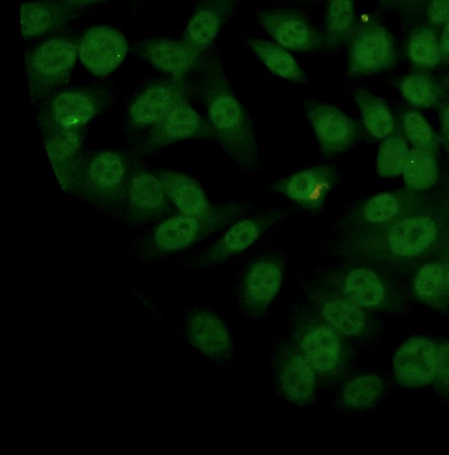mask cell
<instances>
[{
    "instance_id": "6da1fadb",
    "label": "cell",
    "mask_w": 449,
    "mask_h": 455,
    "mask_svg": "<svg viewBox=\"0 0 449 455\" xmlns=\"http://www.w3.org/2000/svg\"><path fill=\"white\" fill-rule=\"evenodd\" d=\"M200 86L214 137L241 168L256 172L260 158L251 121L217 58L206 61Z\"/></svg>"
},
{
    "instance_id": "7a4b0ae2",
    "label": "cell",
    "mask_w": 449,
    "mask_h": 455,
    "mask_svg": "<svg viewBox=\"0 0 449 455\" xmlns=\"http://www.w3.org/2000/svg\"><path fill=\"white\" fill-rule=\"evenodd\" d=\"M79 57V42L59 35L35 45L27 54L26 71L30 99L35 103L66 84Z\"/></svg>"
},
{
    "instance_id": "3957f363",
    "label": "cell",
    "mask_w": 449,
    "mask_h": 455,
    "mask_svg": "<svg viewBox=\"0 0 449 455\" xmlns=\"http://www.w3.org/2000/svg\"><path fill=\"white\" fill-rule=\"evenodd\" d=\"M132 165L119 150L104 149L86 156L75 195L100 208L122 206Z\"/></svg>"
},
{
    "instance_id": "277c9868",
    "label": "cell",
    "mask_w": 449,
    "mask_h": 455,
    "mask_svg": "<svg viewBox=\"0 0 449 455\" xmlns=\"http://www.w3.org/2000/svg\"><path fill=\"white\" fill-rule=\"evenodd\" d=\"M246 206L240 203L218 204L206 217L178 213L162 220L147 236L146 245L153 252L170 253L190 247L209 235L234 222Z\"/></svg>"
},
{
    "instance_id": "5b68a950",
    "label": "cell",
    "mask_w": 449,
    "mask_h": 455,
    "mask_svg": "<svg viewBox=\"0 0 449 455\" xmlns=\"http://www.w3.org/2000/svg\"><path fill=\"white\" fill-rule=\"evenodd\" d=\"M109 102L110 94L101 86H75L58 91L48 96L38 111L41 133L84 130Z\"/></svg>"
},
{
    "instance_id": "8992f818",
    "label": "cell",
    "mask_w": 449,
    "mask_h": 455,
    "mask_svg": "<svg viewBox=\"0 0 449 455\" xmlns=\"http://www.w3.org/2000/svg\"><path fill=\"white\" fill-rule=\"evenodd\" d=\"M208 137H214L209 124L184 99L148 130L136 152L147 155L177 141Z\"/></svg>"
},
{
    "instance_id": "52a82bcc",
    "label": "cell",
    "mask_w": 449,
    "mask_h": 455,
    "mask_svg": "<svg viewBox=\"0 0 449 455\" xmlns=\"http://www.w3.org/2000/svg\"><path fill=\"white\" fill-rule=\"evenodd\" d=\"M182 78L159 80L149 84L131 100L127 110V130L131 134L149 130L177 102L187 99Z\"/></svg>"
},
{
    "instance_id": "ba28073f",
    "label": "cell",
    "mask_w": 449,
    "mask_h": 455,
    "mask_svg": "<svg viewBox=\"0 0 449 455\" xmlns=\"http://www.w3.org/2000/svg\"><path fill=\"white\" fill-rule=\"evenodd\" d=\"M169 204L158 173L133 164L122 206L127 221L135 225L152 221L167 212Z\"/></svg>"
},
{
    "instance_id": "9c48e42d",
    "label": "cell",
    "mask_w": 449,
    "mask_h": 455,
    "mask_svg": "<svg viewBox=\"0 0 449 455\" xmlns=\"http://www.w3.org/2000/svg\"><path fill=\"white\" fill-rule=\"evenodd\" d=\"M125 36L111 26L89 28L79 41V58L93 76L103 77L115 71L126 58Z\"/></svg>"
},
{
    "instance_id": "30bf717a",
    "label": "cell",
    "mask_w": 449,
    "mask_h": 455,
    "mask_svg": "<svg viewBox=\"0 0 449 455\" xmlns=\"http://www.w3.org/2000/svg\"><path fill=\"white\" fill-rule=\"evenodd\" d=\"M258 21L264 30L284 48L303 52L317 50L325 44L324 37L300 12L288 8L257 12Z\"/></svg>"
},
{
    "instance_id": "8fae6325",
    "label": "cell",
    "mask_w": 449,
    "mask_h": 455,
    "mask_svg": "<svg viewBox=\"0 0 449 455\" xmlns=\"http://www.w3.org/2000/svg\"><path fill=\"white\" fill-rule=\"evenodd\" d=\"M83 132L52 131L42 133L47 156L59 186L64 191L74 195L87 156L83 153Z\"/></svg>"
},
{
    "instance_id": "7c38bea8",
    "label": "cell",
    "mask_w": 449,
    "mask_h": 455,
    "mask_svg": "<svg viewBox=\"0 0 449 455\" xmlns=\"http://www.w3.org/2000/svg\"><path fill=\"white\" fill-rule=\"evenodd\" d=\"M338 181L335 167L318 164L277 180L272 189L291 199L303 209L316 212Z\"/></svg>"
},
{
    "instance_id": "4fadbf2b",
    "label": "cell",
    "mask_w": 449,
    "mask_h": 455,
    "mask_svg": "<svg viewBox=\"0 0 449 455\" xmlns=\"http://www.w3.org/2000/svg\"><path fill=\"white\" fill-rule=\"evenodd\" d=\"M305 115L325 156H335L353 143L357 128L354 121L335 106L308 100Z\"/></svg>"
},
{
    "instance_id": "5bb4252c",
    "label": "cell",
    "mask_w": 449,
    "mask_h": 455,
    "mask_svg": "<svg viewBox=\"0 0 449 455\" xmlns=\"http://www.w3.org/2000/svg\"><path fill=\"white\" fill-rule=\"evenodd\" d=\"M299 351L316 373L332 376L343 363V342L339 332L326 321H311L298 335Z\"/></svg>"
},
{
    "instance_id": "9a60e30c",
    "label": "cell",
    "mask_w": 449,
    "mask_h": 455,
    "mask_svg": "<svg viewBox=\"0 0 449 455\" xmlns=\"http://www.w3.org/2000/svg\"><path fill=\"white\" fill-rule=\"evenodd\" d=\"M283 216L281 209L264 212L233 223L201 257V265L221 263L251 246Z\"/></svg>"
},
{
    "instance_id": "2e32d148",
    "label": "cell",
    "mask_w": 449,
    "mask_h": 455,
    "mask_svg": "<svg viewBox=\"0 0 449 455\" xmlns=\"http://www.w3.org/2000/svg\"><path fill=\"white\" fill-rule=\"evenodd\" d=\"M283 277L280 259L267 255L248 267L242 283V296L247 310L253 315H262L278 293Z\"/></svg>"
},
{
    "instance_id": "e0dca14e",
    "label": "cell",
    "mask_w": 449,
    "mask_h": 455,
    "mask_svg": "<svg viewBox=\"0 0 449 455\" xmlns=\"http://www.w3.org/2000/svg\"><path fill=\"white\" fill-rule=\"evenodd\" d=\"M437 351L428 339L414 337L396 351L393 366L398 381L406 387H423L436 376Z\"/></svg>"
},
{
    "instance_id": "ac0fdd59",
    "label": "cell",
    "mask_w": 449,
    "mask_h": 455,
    "mask_svg": "<svg viewBox=\"0 0 449 455\" xmlns=\"http://www.w3.org/2000/svg\"><path fill=\"white\" fill-rule=\"evenodd\" d=\"M238 3L239 0H198L182 39L201 54L212 44Z\"/></svg>"
},
{
    "instance_id": "d6986e66",
    "label": "cell",
    "mask_w": 449,
    "mask_h": 455,
    "mask_svg": "<svg viewBox=\"0 0 449 455\" xmlns=\"http://www.w3.org/2000/svg\"><path fill=\"white\" fill-rule=\"evenodd\" d=\"M316 374L299 350L284 349L278 356L276 376L280 390L294 403L303 405L312 400Z\"/></svg>"
},
{
    "instance_id": "ffe728a7",
    "label": "cell",
    "mask_w": 449,
    "mask_h": 455,
    "mask_svg": "<svg viewBox=\"0 0 449 455\" xmlns=\"http://www.w3.org/2000/svg\"><path fill=\"white\" fill-rule=\"evenodd\" d=\"M390 44L381 28L367 25L351 37L349 49L348 71L352 76L378 71L390 61Z\"/></svg>"
},
{
    "instance_id": "44dd1931",
    "label": "cell",
    "mask_w": 449,
    "mask_h": 455,
    "mask_svg": "<svg viewBox=\"0 0 449 455\" xmlns=\"http://www.w3.org/2000/svg\"><path fill=\"white\" fill-rule=\"evenodd\" d=\"M138 52L154 68L173 78H183L201 55L183 39L165 37L143 42Z\"/></svg>"
},
{
    "instance_id": "7402d4cb",
    "label": "cell",
    "mask_w": 449,
    "mask_h": 455,
    "mask_svg": "<svg viewBox=\"0 0 449 455\" xmlns=\"http://www.w3.org/2000/svg\"><path fill=\"white\" fill-rule=\"evenodd\" d=\"M76 11L60 0H36L20 7V29L23 39L54 32L67 24Z\"/></svg>"
},
{
    "instance_id": "603a6c76",
    "label": "cell",
    "mask_w": 449,
    "mask_h": 455,
    "mask_svg": "<svg viewBox=\"0 0 449 455\" xmlns=\"http://www.w3.org/2000/svg\"><path fill=\"white\" fill-rule=\"evenodd\" d=\"M166 195L179 213L206 217L210 215L217 204H212L199 183L189 175L171 170L158 172Z\"/></svg>"
},
{
    "instance_id": "cb8c5ba5",
    "label": "cell",
    "mask_w": 449,
    "mask_h": 455,
    "mask_svg": "<svg viewBox=\"0 0 449 455\" xmlns=\"http://www.w3.org/2000/svg\"><path fill=\"white\" fill-rule=\"evenodd\" d=\"M189 331L192 344L204 355L221 362L230 355V333L217 315L207 312L194 314L190 320Z\"/></svg>"
},
{
    "instance_id": "d4e9b609",
    "label": "cell",
    "mask_w": 449,
    "mask_h": 455,
    "mask_svg": "<svg viewBox=\"0 0 449 455\" xmlns=\"http://www.w3.org/2000/svg\"><path fill=\"white\" fill-rule=\"evenodd\" d=\"M437 236L436 222L429 217L406 218L398 222L388 237L391 251L400 256L413 257L428 249Z\"/></svg>"
},
{
    "instance_id": "484cf974",
    "label": "cell",
    "mask_w": 449,
    "mask_h": 455,
    "mask_svg": "<svg viewBox=\"0 0 449 455\" xmlns=\"http://www.w3.org/2000/svg\"><path fill=\"white\" fill-rule=\"evenodd\" d=\"M247 42L271 73L293 83L305 82L304 71L288 49L277 43L256 37H250Z\"/></svg>"
},
{
    "instance_id": "4316f807",
    "label": "cell",
    "mask_w": 449,
    "mask_h": 455,
    "mask_svg": "<svg viewBox=\"0 0 449 455\" xmlns=\"http://www.w3.org/2000/svg\"><path fill=\"white\" fill-rule=\"evenodd\" d=\"M320 314L335 330L346 336L358 335L366 326L361 307L348 297L326 299L320 304Z\"/></svg>"
},
{
    "instance_id": "83f0119b",
    "label": "cell",
    "mask_w": 449,
    "mask_h": 455,
    "mask_svg": "<svg viewBox=\"0 0 449 455\" xmlns=\"http://www.w3.org/2000/svg\"><path fill=\"white\" fill-rule=\"evenodd\" d=\"M345 295L362 307H374L382 302L384 286L372 270L357 267L350 270L343 278Z\"/></svg>"
},
{
    "instance_id": "f1b7e54d",
    "label": "cell",
    "mask_w": 449,
    "mask_h": 455,
    "mask_svg": "<svg viewBox=\"0 0 449 455\" xmlns=\"http://www.w3.org/2000/svg\"><path fill=\"white\" fill-rule=\"evenodd\" d=\"M354 19L353 0H327L324 17V40L328 48L335 49L350 37Z\"/></svg>"
},
{
    "instance_id": "f546056e",
    "label": "cell",
    "mask_w": 449,
    "mask_h": 455,
    "mask_svg": "<svg viewBox=\"0 0 449 455\" xmlns=\"http://www.w3.org/2000/svg\"><path fill=\"white\" fill-rule=\"evenodd\" d=\"M353 98L360 109L367 132L377 139L387 137L393 130V120L385 104L362 90L355 91Z\"/></svg>"
},
{
    "instance_id": "4dcf8cb0",
    "label": "cell",
    "mask_w": 449,
    "mask_h": 455,
    "mask_svg": "<svg viewBox=\"0 0 449 455\" xmlns=\"http://www.w3.org/2000/svg\"><path fill=\"white\" fill-rule=\"evenodd\" d=\"M402 172L407 187L425 190L436 182L438 170L429 150L414 148L409 152Z\"/></svg>"
},
{
    "instance_id": "1f68e13d",
    "label": "cell",
    "mask_w": 449,
    "mask_h": 455,
    "mask_svg": "<svg viewBox=\"0 0 449 455\" xmlns=\"http://www.w3.org/2000/svg\"><path fill=\"white\" fill-rule=\"evenodd\" d=\"M382 389V381L377 376H358L344 387L343 404L349 409L368 407L379 397Z\"/></svg>"
},
{
    "instance_id": "d6a6232c",
    "label": "cell",
    "mask_w": 449,
    "mask_h": 455,
    "mask_svg": "<svg viewBox=\"0 0 449 455\" xmlns=\"http://www.w3.org/2000/svg\"><path fill=\"white\" fill-rule=\"evenodd\" d=\"M408 148L404 139L390 137L384 140L378 150L376 168L382 177H394L403 172L408 156Z\"/></svg>"
},
{
    "instance_id": "836d02e7",
    "label": "cell",
    "mask_w": 449,
    "mask_h": 455,
    "mask_svg": "<svg viewBox=\"0 0 449 455\" xmlns=\"http://www.w3.org/2000/svg\"><path fill=\"white\" fill-rule=\"evenodd\" d=\"M447 266L445 263L430 262L419 269L414 285L420 296L435 299L443 294L448 286Z\"/></svg>"
},
{
    "instance_id": "e575fe53",
    "label": "cell",
    "mask_w": 449,
    "mask_h": 455,
    "mask_svg": "<svg viewBox=\"0 0 449 455\" xmlns=\"http://www.w3.org/2000/svg\"><path fill=\"white\" fill-rule=\"evenodd\" d=\"M409 55L415 63L422 66L437 64L439 49L434 33L429 29H423L416 35L409 44Z\"/></svg>"
},
{
    "instance_id": "d590c367",
    "label": "cell",
    "mask_w": 449,
    "mask_h": 455,
    "mask_svg": "<svg viewBox=\"0 0 449 455\" xmlns=\"http://www.w3.org/2000/svg\"><path fill=\"white\" fill-rule=\"evenodd\" d=\"M404 96L418 107H429L437 98L434 85L420 76H409L400 84Z\"/></svg>"
},
{
    "instance_id": "8d00e7d4",
    "label": "cell",
    "mask_w": 449,
    "mask_h": 455,
    "mask_svg": "<svg viewBox=\"0 0 449 455\" xmlns=\"http://www.w3.org/2000/svg\"><path fill=\"white\" fill-rule=\"evenodd\" d=\"M397 199L390 194L383 193L373 196L363 207L364 220L370 223L385 221L398 212Z\"/></svg>"
},
{
    "instance_id": "74e56055",
    "label": "cell",
    "mask_w": 449,
    "mask_h": 455,
    "mask_svg": "<svg viewBox=\"0 0 449 455\" xmlns=\"http://www.w3.org/2000/svg\"><path fill=\"white\" fill-rule=\"evenodd\" d=\"M404 125L408 140L416 148L430 149L432 145V131L429 123L420 113L415 111L406 113Z\"/></svg>"
},
{
    "instance_id": "f35d334b",
    "label": "cell",
    "mask_w": 449,
    "mask_h": 455,
    "mask_svg": "<svg viewBox=\"0 0 449 455\" xmlns=\"http://www.w3.org/2000/svg\"><path fill=\"white\" fill-rule=\"evenodd\" d=\"M436 376L449 384V342L442 345L437 353Z\"/></svg>"
},
{
    "instance_id": "ab89813d",
    "label": "cell",
    "mask_w": 449,
    "mask_h": 455,
    "mask_svg": "<svg viewBox=\"0 0 449 455\" xmlns=\"http://www.w3.org/2000/svg\"><path fill=\"white\" fill-rule=\"evenodd\" d=\"M429 14L432 22H444L449 16V0H433L429 8Z\"/></svg>"
},
{
    "instance_id": "60d3db41",
    "label": "cell",
    "mask_w": 449,
    "mask_h": 455,
    "mask_svg": "<svg viewBox=\"0 0 449 455\" xmlns=\"http://www.w3.org/2000/svg\"><path fill=\"white\" fill-rule=\"evenodd\" d=\"M74 10L86 8L105 0H60Z\"/></svg>"
},
{
    "instance_id": "b9f144b4",
    "label": "cell",
    "mask_w": 449,
    "mask_h": 455,
    "mask_svg": "<svg viewBox=\"0 0 449 455\" xmlns=\"http://www.w3.org/2000/svg\"><path fill=\"white\" fill-rule=\"evenodd\" d=\"M440 45L443 53L449 56V22L443 32Z\"/></svg>"
},
{
    "instance_id": "7bdbcfd3",
    "label": "cell",
    "mask_w": 449,
    "mask_h": 455,
    "mask_svg": "<svg viewBox=\"0 0 449 455\" xmlns=\"http://www.w3.org/2000/svg\"><path fill=\"white\" fill-rule=\"evenodd\" d=\"M443 122H444V127H445V132L449 136V105L445 109Z\"/></svg>"
},
{
    "instance_id": "ee69618b",
    "label": "cell",
    "mask_w": 449,
    "mask_h": 455,
    "mask_svg": "<svg viewBox=\"0 0 449 455\" xmlns=\"http://www.w3.org/2000/svg\"><path fill=\"white\" fill-rule=\"evenodd\" d=\"M447 284L449 286V265L447 266Z\"/></svg>"
}]
</instances>
